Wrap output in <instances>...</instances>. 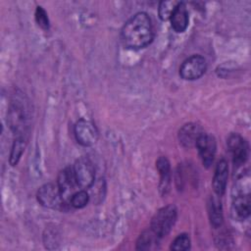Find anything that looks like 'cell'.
<instances>
[{"mask_svg": "<svg viewBox=\"0 0 251 251\" xmlns=\"http://www.w3.org/2000/svg\"><path fill=\"white\" fill-rule=\"evenodd\" d=\"M227 176H228V166L227 162L225 159H222L218 162L215 174L213 177V188L215 193L218 196H222L226 188L227 183Z\"/></svg>", "mask_w": 251, "mask_h": 251, "instance_id": "cell-12", "label": "cell"}, {"mask_svg": "<svg viewBox=\"0 0 251 251\" xmlns=\"http://www.w3.org/2000/svg\"><path fill=\"white\" fill-rule=\"evenodd\" d=\"M206 69V59L198 54L192 55L182 62L179 68V75L185 80H195L204 75Z\"/></svg>", "mask_w": 251, "mask_h": 251, "instance_id": "cell-4", "label": "cell"}, {"mask_svg": "<svg viewBox=\"0 0 251 251\" xmlns=\"http://www.w3.org/2000/svg\"><path fill=\"white\" fill-rule=\"evenodd\" d=\"M178 4L177 1H161L158 8V14L162 21H167L171 19L173 12L175 11L176 5Z\"/></svg>", "mask_w": 251, "mask_h": 251, "instance_id": "cell-19", "label": "cell"}, {"mask_svg": "<svg viewBox=\"0 0 251 251\" xmlns=\"http://www.w3.org/2000/svg\"><path fill=\"white\" fill-rule=\"evenodd\" d=\"M176 208L175 205H167L159 209L152 217L150 228L161 238L168 235L176 221Z\"/></svg>", "mask_w": 251, "mask_h": 251, "instance_id": "cell-3", "label": "cell"}, {"mask_svg": "<svg viewBox=\"0 0 251 251\" xmlns=\"http://www.w3.org/2000/svg\"><path fill=\"white\" fill-rule=\"evenodd\" d=\"M76 141L82 146H92L98 139V130L93 123L83 119L78 120L74 127Z\"/></svg>", "mask_w": 251, "mask_h": 251, "instance_id": "cell-8", "label": "cell"}, {"mask_svg": "<svg viewBox=\"0 0 251 251\" xmlns=\"http://www.w3.org/2000/svg\"><path fill=\"white\" fill-rule=\"evenodd\" d=\"M25 143H26V138L15 137L13 146L11 149V153H10V159H9L10 164L12 166H16L18 164V162L20 161L22 154L24 153Z\"/></svg>", "mask_w": 251, "mask_h": 251, "instance_id": "cell-18", "label": "cell"}, {"mask_svg": "<svg viewBox=\"0 0 251 251\" xmlns=\"http://www.w3.org/2000/svg\"><path fill=\"white\" fill-rule=\"evenodd\" d=\"M57 184L59 186V189L61 191L64 201L65 202L68 200L70 201L72 195L75 193L74 192L75 187V185H77L73 168L67 167L59 173L58 178H57Z\"/></svg>", "mask_w": 251, "mask_h": 251, "instance_id": "cell-10", "label": "cell"}, {"mask_svg": "<svg viewBox=\"0 0 251 251\" xmlns=\"http://www.w3.org/2000/svg\"><path fill=\"white\" fill-rule=\"evenodd\" d=\"M154 37V29L150 17L145 12H138L129 18L121 30L123 44L132 50L148 46Z\"/></svg>", "mask_w": 251, "mask_h": 251, "instance_id": "cell-1", "label": "cell"}, {"mask_svg": "<svg viewBox=\"0 0 251 251\" xmlns=\"http://www.w3.org/2000/svg\"><path fill=\"white\" fill-rule=\"evenodd\" d=\"M36 198L38 203L46 208L59 209L65 204L58 184L53 182H48L40 186Z\"/></svg>", "mask_w": 251, "mask_h": 251, "instance_id": "cell-6", "label": "cell"}, {"mask_svg": "<svg viewBox=\"0 0 251 251\" xmlns=\"http://www.w3.org/2000/svg\"><path fill=\"white\" fill-rule=\"evenodd\" d=\"M88 200H89L88 193L85 190H78L72 195L70 199V204L75 209H80V208H83L88 203Z\"/></svg>", "mask_w": 251, "mask_h": 251, "instance_id": "cell-21", "label": "cell"}, {"mask_svg": "<svg viewBox=\"0 0 251 251\" xmlns=\"http://www.w3.org/2000/svg\"><path fill=\"white\" fill-rule=\"evenodd\" d=\"M74 174L79 187L86 189L93 185L95 179V170L92 162L87 157L78 158L74 165Z\"/></svg>", "mask_w": 251, "mask_h": 251, "instance_id": "cell-5", "label": "cell"}, {"mask_svg": "<svg viewBox=\"0 0 251 251\" xmlns=\"http://www.w3.org/2000/svg\"><path fill=\"white\" fill-rule=\"evenodd\" d=\"M195 147L197 148L202 164L206 168H209L214 161V157L217 149V143H216L215 137L209 133L203 132L198 138L195 144Z\"/></svg>", "mask_w": 251, "mask_h": 251, "instance_id": "cell-9", "label": "cell"}, {"mask_svg": "<svg viewBox=\"0 0 251 251\" xmlns=\"http://www.w3.org/2000/svg\"><path fill=\"white\" fill-rule=\"evenodd\" d=\"M156 169L160 175L159 189L162 195H166L170 189L171 167L170 162L165 156H161L156 161Z\"/></svg>", "mask_w": 251, "mask_h": 251, "instance_id": "cell-14", "label": "cell"}, {"mask_svg": "<svg viewBox=\"0 0 251 251\" xmlns=\"http://www.w3.org/2000/svg\"><path fill=\"white\" fill-rule=\"evenodd\" d=\"M189 248H190V238L186 233H181L177 235L170 246V249L174 251H186Z\"/></svg>", "mask_w": 251, "mask_h": 251, "instance_id": "cell-20", "label": "cell"}, {"mask_svg": "<svg viewBox=\"0 0 251 251\" xmlns=\"http://www.w3.org/2000/svg\"><path fill=\"white\" fill-rule=\"evenodd\" d=\"M203 132L204 130L199 125L195 123L185 124L178 130L177 136L179 143L185 148L193 147Z\"/></svg>", "mask_w": 251, "mask_h": 251, "instance_id": "cell-11", "label": "cell"}, {"mask_svg": "<svg viewBox=\"0 0 251 251\" xmlns=\"http://www.w3.org/2000/svg\"><path fill=\"white\" fill-rule=\"evenodd\" d=\"M251 211V200L249 194H242L234 198L232 203V214L238 220H245Z\"/></svg>", "mask_w": 251, "mask_h": 251, "instance_id": "cell-15", "label": "cell"}, {"mask_svg": "<svg viewBox=\"0 0 251 251\" xmlns=\"http://www.w3.org/2000/svg\"><path fill=\"white\" fill-rule=\"evenodd\" d=\"M161 237L157 235L151 228L146 229L140 233L137 241H136V249L137 250H154L158 248V243Z\"/></svg>", "mask_w": 251, "mask_h": 251, "instance_id": "cell-17", "label": "cell"}, {"mask_svg": "<svg viewBox=\"0 0 251 251\" xmlns=\"http://www.w3.org/2000/svg\"><path fill=\"white\" fill-rule=\"evenodd\" d=\"M7 118V123L15 137L26 138L30 126L31 109L25 95L22 93H15L13 95Z\"/></svg>", "mask_w": 251, "mask_h": 251, "instance_id": "cell-2", "label": "cell"}, {"mask_svg": "<svg viewBox=\"0 0 251 251\" xmlns=\"http://www.w3.org/2000/svg\"><path fill=\"white\" fill-rule=\"evenodd\" d=\"M171 25L175 31L180 33L185 31L188 26L189 17L186 6L183 2H178L171 16Z\"/></svg>", "mask_w": 251, "mask_h": 251, "instance_id": "cell-13", "label": "cell"}, {"mask_svg": "<svg viewBox=\"0 0 251 251\" xmlns=\"http://www.w3.org/2000/svg\"><path fill=\"white\" fill-rule=\"evenodd\" d=\"M208 214L213 227L218 228L223 225V208L218 195L210 197L208 203Z\"/></svg>", "mask_w": 251, "mask_h": 251, "instance_id": "cell-16", "label": "cell"}, {"mask_svg": "<svg viewBox=\"0 0 251 251\" xmlns=\"http://www.w3.org/2000/svg\"><path fill=\"white\" fill-rule=\"evenodd\" d=\"M227 147L232 157L234 168L242 166L249 154V146L247 141L238 133H231L227 138Z\"/></svg>", "mask_w": 251, "mask_h": 251, "instance_id": "cell-7", "label": "cell"}, {"mask_svg": "<svg viewBox=\"0 0 251 251\" xmlns=\"http://www.w3.org/2000/svg\"><path fill=\"white\" fill-rule=\"evenodd\" d=\"M35 21L37 25L43 28L48 29L49 28V19L47 16V13L41 6H37L35 10Z\"/></svg>", "mask_w": 251, "mask_h": 251, "instance_id": "cell-22", "label": "cell"}]
</instances>
